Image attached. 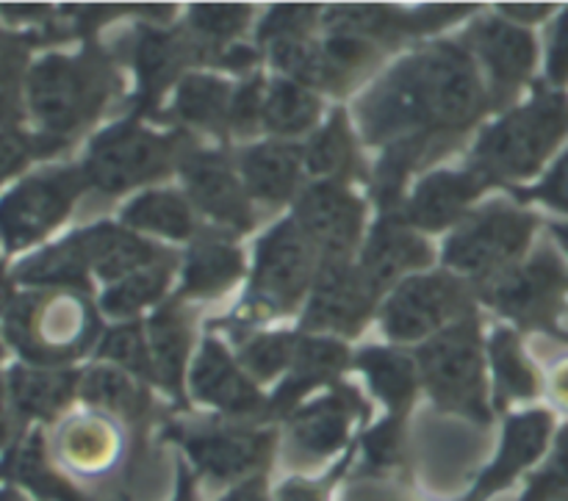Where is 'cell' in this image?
<instances>
[{
  "label": "cell",
  "instance_id": "cell-1",
  "mask_svg": "<svg viewBox=\"0 0 568 501\" xmlns=\"http://www.w3.org/2000/svg\"><path fill=\"white\" fill-rule=\"evenodd\" d=\"M483 86L464 50L438 44L405 61L361 103V127L369 142L414 133L464 131L483 111Z\"/></svg>",
  "mask_w": 568,
  "mask_h": 501
},
{
  "label": "cell",
  "instance_id": "cell-2",
  "mask_svg": "<svg viewBox=\"0 0 568 501\" xmlns=\"http://www.w3.org/2000/svg\"><path fill=\"white\" fill-rule=\"evenodd\" d=\"M566 133L568 100L564 94H538L527 109L505 116L483 136L475 153L477 172L486 181L532 175Z\"/></svg>",
  "mask_w": 568,
  "mask_h": 501
},
{
  "label": "cell",
  "instance_id": "cell-3",
  "mask_svg": "<svg viewBox=\"0 0 568 501\" xmlns=\"http://www.w3.org/2000/svg\"><path fill=\"white\" fill-rule=\"evenodd\" d=\"M94 316L72 292L31 294L11 308L9 338L33 364H64L89 347Z\"/></svg>",
  "mask_w": 568,
  "mask_h": 501
},
{
  "label": "cell",
  "instance_id": "cell-4",
  "mask_svg": "<svg viewBox=\"0 0 568 501\" xmlns=\"http://www.w3.org/2000/svg\"><path fill=\"white\" fill-rule=\"evenodd\" d=\"M109 89L111 70L87 55L81 59L48 55L33 67L28 78V100L33 114L55 133H67L92 120L109 98Z\"/></svg>",
  "mask_w": 568,
  "mask_h": 501
},
{
  "label": "cell",
  "instance_id": "cell-5",
  "mask_svg": "<svg viewBox=\"0 0 568 501\" xmlns=\"http://www.w3.org/2000/svg\"><path fill=\"white\" fill-rule=\"evenodd\" d=\"M419 369L438 408L458 410L480 425H488L491 413L486 405L483 347L475 321L466 319L433 338L422 349Z\"/></svg>",
  "mask_w": 568,
  "mask_h": 501
},
{
  "label": "cell",
  "instance_id": "cell-6",
  "mask_svg": "<svg viewBox=\"0 0 568 501\" xmlns=\"http://www.w3.org/2000/svg\"><path fill=\"white\" fill-rule=\"evenodd\" d=\"M178 155V139L155 136L139 125H120L92 144L87 177L103 192H125L164 175Z\"/></svg>",
  "mask_w": 568,
  "mask_h": 501
},
{
  "label": "cell",
  "instance_id": "cell-7",
  "mask_svg": "<svg viewBox=\"0 0 568 501\" xmlns=\"http://www.w3.org/2000/svg\"><path fill=\"white\" fill-rule=\"evenodd\" d=\"M314 277V244L294 222L275 227L261 242L253 277V305L258 314H277L297 305ZM266 319V316H264Z\"/></svg>",
  "mask_w": 568,
  "mask_h": 501
},
{
  "label": "cell",
  "instance_id": "cell-8",
  "mask_svg": "<svg viewBox=\"0 0 568 501\" xmlns=\"http://www.w3.org/2000/svg\"><path fill=\"white\" fill-rule=\"evenodd\" d=\"M532 225V216L494 205L449 242L447 264L471 275H499L527 247Z\"/></svg>",
  "mask_w": 568,
  "mask_h": 501
},
{
  "label": "cell",
  "instance_id": "cell-9",
  "mask_svg": "<svg viewBox=\"0 0 568 501\" xmlns=\"http://www.w3.org/2000/svg\"><path fill=\"white\" fill-rule=\"evenodd\" d=\"M83 177L78 172H50L26 181L0 203V236L11 249L42 238L59 225L70 211L72 200L81 194Z\"/></svg>",
  "mask_w": 568,
  "mask_h": 501
},
{
  "label": "cell",
  "instance_id": "cell-10",
  "mask_svg": "<svg viewBox=\"0 0 568 501\" xmlns=\"http://www.w3.org/2000/svg\"><path fill=\"white\" fill-rule=\"evenodd\" d=\"M564 283L566 277L558 255L544 249L521 269H505L494 275L486 288V299L521 325L552 327Z\"/></svg>",
  "mask_w": 568,
  "mask_h": 501
},
{
  "label": "cell",
  "instance_id": "cell-11",
  "mask_svg": "<svg viewBox=\"0 0 568 501\" xmlns=\"http://www.w3.org/2000/svg\"><path fill=\"white\" fill-rule=\"evenodd\" d=\"M466 292L447 275H430L408 280L392 297L386 308V330L399 341H414L442 327L449 316L464 314Z\"/></svg>",
  "mask_w": 568,
  "mask_h": 501
},
{
  "label": "cell",
  "instance_id": "cell-12",
  "mask_svg": "<svg viewBox=\"0 0 568 501\" xmlns=\"http://www.w3.org/2000/svg\"><path fill=\"white\" fill-rule=\"evenodd\" d=\"M200 474L216 482H244L264 471L272 452L270 432L253 430H197L183 438Z\"/></svg>",
  "mask_w": 568,
  "mask_h": 501
},
{
  "label": "cell",
  "instance_id": "cell-13",
  "mask_svg": "<svg viewBox=\"0 0 568 501\" xmlns=\"http://www.w3.org/2000/svg\"><path fill=\"white\" fill-rule=\"evenodd\" d=\"M300 231L311 238L314 247L338 258L355 244L364 222V208L358 200L338 183H316L308 188L297 208Z\"/></svg>",
  "mask_w": 568,
  "mask_h": 501
},
{
  "label": "cell",
  "instance_id": "cell-14",
  "mask_svg": "<svg viewBox=\"0 0 568 501\" xmlns=\"http://www.w3.org/2000/svg\"><path fill=\"white\" fill-rule=\"evenodd\" d=\"M375 294L364 283L361 272H353L342 260H331L322 269L320 283H316L314 299H311L305 327L311 330H333V333H353L369 316L375 305Z\"/></svg>",
  "mask_w": 568,
  "mask_h": 501
},
{
  "label": "cell",
  "instance_id": "cell-15",
  "mask_svg": "<svg viewBox=\"0 0 568 501\" xmlns=\"http://www.w3.org/2000/svg\"><path fill=\"white\" fill-rule=\"evenodd\" d=\"M55 469L72 477H100L120 458V436L103 419H70L53 436Z\"/></svg>",
  "mask_w": 568,
  "mask_h": 501
},
{
  "label": "cell",
  "instance_id": "cell-16",
  "mask_svg": "<svg viewBox=\"0 0 568 501\" xmlns=\"http://www.w3.org/2000/svg\"><path fill=\"white\" fill-rule=\"evenodd\" d=\"M186 183L194 203L214 216L222 225L233 231H250L253 214H250L247 197L239 186L236 175L222 155L200 153L186 164Z\"/></svg>",
  "mask_w": 568,
  "mask_h": 501
},
{
  "label": "cell",
  "instance_id": "cell-17",
  "mask_svg": "<svg viewBox=\"0 0 568 501\" xmlns=\"http://www.w3.org/2000/svg\"><path fill=\"white\" fill-rule=\"evenodd\" d=\"M549 430H552V419L547 413H527L510 421L497 460L483 471V477L471 488L466 501H488L494 493L505 491L527 466H532L541 458Z\"/></svg>",
  "mask_w": 568,
  "mask_h": 501
},
{
  "label": "cell",
  "instance_id": "cell-18",
  "mask_svg": "<svg viewBox=\"0 0 568 501\" xmlns=\"http://www.w3.org/2000/svg\"><path fill=\"white\" fill-rule=\"evenodd\" d=\"M471 42L486 61L499 98H508L525 81L536 61V42L530 33L503 20L480 22L471 33Z\"/></svg>",
  "mask_w": 568,
  "mask_h": 501
},
{
  "label": "cell",
  "instance_id": "cell-19",
  "mask_svg": "<svg viewBox=\"0 0 568 501\" xmlns=\"http://www.w3.org/2000/svg\"><path fill=\"white\" fill-rule=\"evenodd\" d=\"M427 264H430L427 244L414 231H408L403 222L386 219L372 233L369 247L364 253L361 277H364L369 292L377 297V292L397 280V275L408 269H419V266Z\"/></svg>",
  "mask_w": 568,
  "mask_h": 501
},
{
  "label": "cell",
  "instance_id": "cell-20",
  "mask_svg": "<svg viewBox=\"0 0 568 501\" xmlns=\"http://www.w3.org/2000/svg\"><path fill=\"white\" fill-rule=\"evenodd\" d=\"M192 388L194 397L225 410V413L247 416L258 413L264 408V399L258 397L253 382L239 375L233 360L227 358L225 349L216 341L203 344V352H200L197 366H194Z\"/></svg>",
  "mask_w": 568,
  "mask_h": 501
},
{
  "label": "cell",
  "instance_id": "cell-21",
  "mask_svg": "<svg viewBox=\"0 0 568 501\" xmlns=\"http://www.w3.org/2000/svg\"><path fill=\"white\" fill-rule=\"evenodd\" d=\"M83 269H94L100 277H122L153 266L159 253L133 233L111 225H98L70 238Z\"/></svg>",
  "mask_w": 568,
  "mask_h": 501
},
{
  "label": "cell",
  "instance_id": "cell-22",
  "mask_svg": "<svg viewBox=\"0 0 568 501\" xmlns=\"http://www.w3.org/2000/svg\"><path fill=\"white\" fill-rule=\"evenodd\" d=\"M488 186L486 177L480 172H466V175H455V172H444V175H433L416 188L414 200L408 205V219L416 227L425 231H438L447 227L449 222L458 219L464 214L466 205Z\"/></svg>",
  "mask_w": 568,
  "mask_h": 501
},
{
  "label": "cell",
  "instance_id": "cell-23",
  "mask_svg": "<svg viewBox=\"0 0 568 501\" xmlns=\"http://www.w3.org/2000/svg\"><path fill=\"white\" fill-rule=\"evenodd\" d=\"M353 413L355 397L349 393H336V397L314 402L292 421L294 443L311 458H327L347 441Z\"/></svg>",
  "mask_w": 568,
  "mask_h": 501
},
{
  "label": "cell",
  "instance_id": "cell-24",
  "mask_svg": "<svg viewBox=\"0 0 568 501\" xmlns=\"http://www.w3.org/2000/svg\"><path fill=\"white\" fill-rule=\"evenodd\" d=\"M344 366H347V349L338 341H327V338H305V341H300L297 352H294V375L288 377V382L275 399L277 413L292 410L294 402L305 391L320 386L322 380L336 377Z\"/></svg>",
  "mask_w": 568,
  "mask_h": 501
},
{
  "label": "cell",
  "instance_id": "cell-25",
  "mask_svg": "<svg viewBox=\"0 0 568 501\" xmlns=\"http://www.w3.org/2000/svg\"><path fill=\"white\" fill-rule=\"evenodd\" d=\"M300 177V155L286 144H261L244 155V181L255 197L283 203Z\"/></svg>",
  "mask_w": 568,
  "mask_h": 501
},
{
  "label": "cell",
  "instance_id": "cell-26",
  "mask_svg": "<svg viewBox=\"0 0 568 501\" xmlns=\"http://www.w3.org/2000/svg\"><path fill=\"white\" fill-rule=\"evenodd\" d=\"M242 275V255L233 244L222 238L205 236L203 242L194 244L186 264V280H183V294L192 297H211L222 288L231 286Z\"/></svg>",
  "mask_w": 568,
  "mask_h": 501
},
{
  "label": "cell",
  "instance_id": "cell-27",
  "mask_svg": "<svg viewBox=\"0 0 568 501\" xmlns=\"http://www.w3.org/2000/svg\"><path fill=\"white\" fill-rule=\"evenodd\" d=\"M150 375L172 393H181L183 364L189 355V330L178 310H161L150 321Z\"/></svg>",
  "mask_w": 568,
  "mask_h": 501
},
{
  "label": "cell",
  "instance_id": "cell-28",
  "mask_svg": "<svg viewBox=\"0 0 568 501\" xmlns=\"http://www.w3.org/2000/svg\"><path fill=\"white\" fill-rule=\"evenodd\" d=\"M189 61V44L170 33H144L136 44V70L142 78L144 100H155L161 89L175 81Z\"/></svg>",
  "mask_w": 568,
  "mask_h": 501
},
{
  "label": "cell",
  "instance_id": "cell-29",
  "mask_svg": "<svg viewBox=\"0 0 568 501\" xmlns=\"http://www.w3.org/2000/svg\"><path fill=\"white\" fill-rule=\"evenodd\" d=\"M361 369L372 382V391L386 399L388 408L403 413L416 391V366L405 355L388 349H369L361 355Z\"/></svg>",
  "mask_w": 568,
  "mask_h": 501
},
{
  "label": "cell",
  "instance_id": "cell-30",
  "mask_svg": "<svg viewBox=\"0 0 568 501\" xmlns=\"http://www.w3.org/2000/svg\"><path fill=\"white\" fill-rule=\"evenodd\" d=\"M178 114L186 122H194L200 127H220L222 122L231 120V98L227 86L216 78L192 75L181 83L175 100Z\"/></svg>",
  "mask_w": 568,
  "mask_h": 501
},
{
  "label": "cell",
  "instance_id": "cell-31",
  "mask_svg": "<svg viewBox=\"0 0 568 501\" xmlns=\"http://www.w3.org/2000/svg\"><path fill=\"white\" fill-rule=\"evenodd\" d=\"M316 114H320V103L314 94L292 81H277L264 103V122L283 136L308 131Z\"/></svg>",
  "mask_w": 568,
  "mask_h": 501
},
{
  "label": "cell",
  "instance_id": "cell-32",
  "mask_svg": "<svg viewBox=\"0 0 568 501\" xmlns=\"http://www.w3.org/2000/svg\"><path fill=\"white\" fill-rule=\"evenodd\" d=\"M125 222L131 227H142V231H153L170 238H183L192 233V214L183 200L170 192H150L139 197L125 211Z\"/></svg>",
  "mask_w": 568,
  "mask_h": 501
},
{
  "label": "cell",
  "instance_id": "cell-33",
  "mask_svg": "<svg viewBox=\"0 0 568 501\" xmlns=\"http://www.w3.org/2000/svg\"><path fill=\"white\" fill-rule=\"evenodd\" d=\"M11 393L17 408L33 416H53L64 408L72 393L70 375H50V371L17 369L11 375Z\"/></svg>",
  "mask_w": 568,
  "mask_h": 501
},
{
  "label": "cell",
  "instance_id": "cell-34",
  "mask_svg": "<svg viewBox=\"0 0 568 501\" xmlns=\"http://www.w3.org/2000/svg\"><path fill=\"white\" fill-rule=\"evenodd\" d=\"M166 280H170V264H153L133 272L116 288H111L103 297V308L114 316L136 314L139 308L150 305L164 294Z\"/></svg>",
  "mask_w": 568,
  "mask_h": 501
},
{
  "label": "cell",
  "instance_id": "cell-35",
  "mask_svg": "<svg viewBox=\"0 0 568 501\" xmlns=\"http://www.w3.org/2000/svg\"><path fill=\"white\" fill-rule=\"evenodd\" d=\"M83 397L89 402L100 405V408L116 410V413L125 416H136L144 410V397L136 382L125 371L111 369V366H100L83 380Z\"/></svg>",
  "mask_w": 568,
  "mask_h": 501
},
{
  "label": "cell",
  "instance_id": "cell-36",
  "mask_svg": "<svg viewBox=\"0 0 568 501\" xmlns=\"http://www.w3.org/2000/svg\"><path fill=\"white\" fill-rule=\"evenodd\" d=\"M311 172L316 175H344L353 166V139L342 114L333 116L331 125L308 144L305 150Z\"/></svg>",
  "mask_w": 568,
  "mask_h": 501
},
{
  "label": "cell",
  "instance_id": "cell-37",
  "mask_svg": "<svg viewBox=\"0 0 568 501\" xmlns=\"http://www.w3.org/2000/svg\"><path fill=\"white\" fill-rule=\"evenodd\" d=\"M494 369L499 377L503 397H532L536 393V375L521 358L519 341L510 333H497L491 341Z\"/></svg>",
  "mask_w": 568,
  "mask_h": 501
},
{
  "label": "cell",
  "instance_id": "cell-38",
  "mask_svg": "<svg viewBox=\"0 0 568 501\" xmlns=\"http://www.w3.org/2000/svg\"><path fill=\"white\" fill-rule=\"evenodd\" d=\"M297 344L292 336H258L242 349V360L250 371L258 377H275L277 371L286 369L294 360Z\"/></svg>",
  "mask_w": 568,
  "mask_h": 501
},
{
  "label": "cell",
  "instance_id": "cell-39",
  "mask_svg": "<svg viewBox=\"0 0 568 501\" xmlns=\"http://www.w3.org/2000/svg\"><path fill=\"white\" fill-rule=\"evenodd\" d=\"M105 358L116 360L125 369L139 371V375H150V349L148 341L142 338V327H120L111 333L103 344Z\"/></svg>",
  "mask_w": 568,
  "mask_h": 501
},
{
  "label": "cell",
  "instance_id": "cell-40",
  "mask_svg": "<svg viewBox=\"0 0 568 501\" xmlns=\"http://www.w3.org/2000/svg\"><path fill=\"white\" fill-rule=\"evenodd\" d=\"M247 17V6H197V9L192 11V25L194 31L203 33V37L222 42V39L242 31Z\"/></svg>",
  "mask_w": 568,
  "mask_h": 501
},
{
  "label": "cell",
  "instance_id": "cell-41",
  "mask_svg": "<svg viewBox=\"0 0 568 501\" xmlns=\"http://www.w3.org/2000/svg\"><path fill=\"white\" fill-rule=\"evenodd\" d=\"M314 6H277V9L266 17L264 28H261V39L277 42V39L303 37L305 28L314 22Z\"/></svg>",
  "mask_w": 568,
  "mask_h": 501
},
{
  "label": "cell",
  "instance_id": "cell-42",
  "mask_svg": "<svg viewBox=\"0 0 568 501\" xmlns=\"http://www.w3.org/2000/svg\"><path fill=\"white\" fill-rule=\"evenodd\" d=\"M399 458V427L394 421L383 425L381 430L366 438V463L372 469H392Z\"/></svg>",
  "mask_w": 568,
  "mask_h": 501
},
{
  "label": "cell",
  "instance_id": "cell-43",
  "mask_svg": "<svg viewBox=\"0 0 568 501\" xmlns=\"http://www.w3.org/2000/svg\"><path fill=\"white\" fill-rule=\"evenodd\" d=\"M264 89L258 81L247 83L239 89V94L231 103V122L239 131H250L258 120H264Z\"/></svg>",
  "mask_w": 568,
  "mask_h": 501
},
{
  "label": "cell",
  "instance_id": "cell-44",
  "mask_svg": "<svg viewBox=\"0 0 568 501\" xmlns=\"http://www.w3.org/2000/svg\"><path fill=\"white\" fill-rule=\"evenodd\" d=\"M549 78L555 83L568 81V9L555 25L552 42H549Z\"/></svg>",
  "mask_w": 568,
  "mask_h": 501
},
{
  "label": "cell",
  "instance_id": "cell-45",
  "mask_svg": "<svg viewBox=\"0 0 568 501\" xmlns=\"http://www.w3.org/2000/svg\"><path fill=\"white\" fill-rule=\"evenodd\" d=\"M530 194H532V197L544 200V203L555 205V208L568 211V153L564 155V161L555 166L552 175H549L547 181H544L541 186H538L536 192H530Z\"/></svg>",
  "mask_w": 568,
  "mask_h": 501
},
{
  "label": "cell",
  "instance_id": "cell-46",
  "mask_svg": "<svg viewBox=\"0 0 568 501\" xmlns=\"http://www.w3.org/2000/svg\"><path fill=\"white\" fill-rule=\"evenodd\" d=\"M17 105V61L9 50H0V116L14 114Z\"/></svg>",
  "mask_w": 568,
  "mask_h": 501
},
{
  "label": "cell",
  "instance_id": "cell-47",
  "mask_svg": "<svg viewBox=\"0 0 568 501\" xmlns=\"http://www.w3.org/2000/svg\"><path fill=\"white\" fill-rule=\"evenodd\" d=\"M28 159V147L20 136L11 133H0V181L9 177L11 172L20 170Z\"/></svg>",
  "mask_w": 568,
  "mask_h": 501
},
{
  "label": "cell",
  "instance_id": "cell-48",
  "mask_svg": "<svg viewBox=\"0 0 568 501\" xmlns=\"http://www.w3.org/2000/svg\"><path fill=\"white\" fill-rule=\"evenodd\" d=\"M272 501H327V488L308 480H288L277 488Z\"/></svg>",
  "mask_w": 568,
  "mask_h": 501
},
{
  "label": "cell",
  "instance_id": "cell-49",
  "mask_svg": "<svg viewBox=\"0 0 568 501\" xmlns=\"http://www.w3.org/2000/svg\"><path fill=\"white\" fill-rule=\"evenodd\" d=\"M220 501H272L270 491H266V477L258 474L239 482V485H233Z\"/></svg>",
  "mask_w": 568,
  "mask_h": 501
},
{
  "label": "cell",
  "instance_id": "cell-50",
  "mask_svg": "<svg viewBox=\"0 0 568 501\" xmlns=\"http://www.w3.org/2000/svg\"><path fill=\"white\" fill-rule=\"evenodd\" d=\"M344 501H410V499H405L399 491H392V488L358 485L344 497Z\"/></svg>",
  "mask_w": 568,
  "mask_h": 501
},
{
  "label": "cell",
  "instance_id": "cell-51",
  "mask_svg": "<svg viewBox=\"0 0 568 501\" xmlns=\"http://www.w3.org/2000/svg\"><path fill=\"white\" fill-rule=\"evenodd\" d=\"M172 501H197V491H194V480L181 469L178 474V488H175V499Z\"/></svg>",
  "mask_w": 568,
  "mask_h": 501
},
{
  "label": "cell",
  "instance_id": "cell-52",
  "mask_svg": "<svg viewBox=\"0 0 568 501\" xmlns=\"http://www.w3.org/2000/svg\"><path fill=\"white\" fill-rule=\"evenodd\" d=\"M505 14L519 17V20H541L544 14H549V6H532V9H521V6H505Z\"/></svg>",
  "mask_w": 568,
  "mask_h": 501
},
{
  "label": "cell",
  "instance_id": "cell-53",
  "mask_svg": "<svg viewBox=\"0 0 568 501\" xmlns=\"http://www.w3.org/2000/svg\"><path fill=\"white\" fill-rule=\"evenodd\" d=\"M253 61H255V53H250L247 48H233L231 53H227L225 64H231V67H247V64H253Z\"/></svg>",
  "mask_w": 568,
  "mask_h": 501
},
{
  "label": "cell",
  "instance_id": "cell-54",
  "mask_svg": "<svg viewBox=\"0 0 568 501\" xmlns=\"http://www.w3.org/2000/svg\"><path fill=\"white\" fill-rule=\"evenodd\" d=\"M555 388H558V397L568 405V366L558 371V380H555Z\"/></svg>",
  "mask_w": 568,
  "mask_h": 501
},
{
  "label": "cell",
  "instance_id": "cell-55",
  "mask_svg": "<svg viewBox=\"0 0 568 501\" xmlns=\"http://www.w3.org/2000/svg\"><path fill=\"white\" fill-rule=\"evenodd\" d=\"M9 299H11V294H9V283H6L3 272H0V308H3V305L9 303Z\"/></svg>",
  "mask_w": 568,
  "mask_h": 501
},
{
  "label": "cell",
  "instance_id": "cell-56",
  "mask_svg": "<svg viewBox=\"0 0 568 501\" xmlns=\"http://www.w3.org/2000/svg\"><path fill=\"white\" fill-rule=\"evenodd\" d=\"M0 501H31V499L22 497L20 491H9V488H6V491H0Z\"/></svg>",
  "mask_w": 568,
  "mask_h": 501
},
{
  "label": "cell",
  "instance_id": "cell-57",
  "mask_svg": "<svg viewBox=\"0 0 568 501\" xmlns=\"http://www.w3.org/2000/svg\"><path fill=\"white\" fill-rule=\"evenodd\" d=\"M555 233H558V238L566 244V249H568V225H555Z\"/></svg>",
  "mask_w": 568,
  "mask_h": 501
}]
</instances>
